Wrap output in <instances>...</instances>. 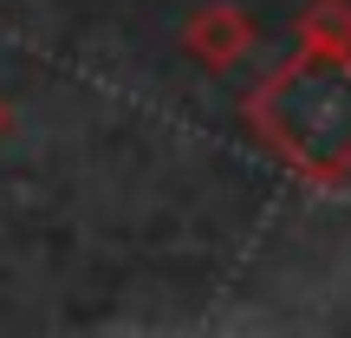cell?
I'll return each instance as SVG.
<instances>
[{
  "label": "cell",
  "mask_w": 351,
  "mask_h": 338,
  "mask_svg": "<svg viewBox=\"0 0 351 338\" xmlns=\"http://www.w3.org/2000/svg\"><path fill=\"white\" fill-rule=\"evenodd\" d=\"M241 124L274 163L332 189L351 176V52L300 46L241 98Z\"/></svg>",
  "instance_id": "6da1fadb"
},
{
  "label": "cell",
  "mask_w": 351,
  "mask_h": 338,
  "mask_svg": "<svg viewBox=\"0 0 351 338\" xmlns=\"http://www.w3.org/2000/svg\"><path fill=\"white\" fill-rule=\"evenodd\" d=\"M300 46H319V52H351V0H306L300 20H293Z\"/></svg>",
  "instance_id": "3957f363"
},
{
  "label": "cell",
  "mask_w": 351,
  "mask_h": 338,
  "mask_svg": "<svg viewBox=\"0 0 351 338\" xmlns=\"http://www.w3.org/2000/svg\"><path fill=\"white\" fill-rule=\"evenodd\" d=\"M254 13L247 7H234V0H208V7H195L182 26H176V39H182V52L195 65H208V72H228V65H241L247 59V46H254Z\"/></svg>",
  "instance_id": "7a4b0ae2"
},
{
  "label": "cell",
  "mask_w": 351,
  "mask_h": 338,
  "mask_svg": "<svg viewBox=\"0 0 351 338\" xmlns=\"http://www.w3.org/2000/svg\"><path fill=\"white\" fill-rule=\"evenodd\" d=\"M7 130H13V104L0 98V137H7Z\"/></svg>",
  "instance_id": "277c9868"
}]
</instances>
